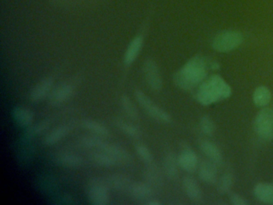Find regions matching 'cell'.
I'll list each match as a JSON object with an SVG mask.
<instances>
[{"label": "cell", "instance_id": "obj_16", "mask_svg": "<svg viewBox=\"0 0 273 205\" xmlns=\"http://www.w3.org/2000/svg\"><path fill=\"white\" fill-rule=\"evenodd\" d=\"M143 46H144V37L141 35H137L130 42L124 53V63L125 66L129 67L136 60L137 57L142 50Z\"/></svg>", "mask_w": 273, "mask_h": 205}, {"label": "cell", "instance_id": "obj_35", "mask_svg": "<svg viewBox=\"0 0 273 205\" xmlns=\"http://www.w3.org/2000/svg\"><path fill=\"white\" fill-rule=\"evenodd\" d=\"M199 127L201 129L202 132L206 135L212 136L216 131V125H215L213 120L209 117V116H203L200 119L199 122Z\"/></svg>", "mask_w": 273, "mask_h": 205}, {"label": "cell", "instance_id": "obj_38", "mask_svg": "<svg viewBox=\"0 0 273 205\" xmlns=\"http://www.w3.org/2000/svg\"><path fill=\"white\" fill-rule=\"evenodd\" d=\"M145 204L147 205H161V203L159 200H156V199H152L151 198V200H148L145 203Z\"/></svg>", "mask_w": 273, "mask_h": 205}, {"label": "cell", "instance_id": "obj_9", "mask_svg": "<svg viewBox=\"0 0 273 205\" xmlns=\"http://www.w3.org/2000/svg\"><path fill=\"white\" fill-rule=\"evenodd\" d=\"M179 168L185 172L192 173L199 167L197 155L189 144L184 143L181 145V151L177 156Z\"/></svg>", "mask_w": 273, "mask_h": 205}, {"label": "cell", "instance_id": "obj_29", "mask_svg": "<svg viewBox=\"0 0 273 205\" xmlns=\"http://www.w3.org/2000/svg\"><path fill=\"white\" fill-rule=\"evenodd\" d=\"M92 160L96 165L103 168H111L118 164L110 154L102 150H97L96 152H93L92 154Z\"/></svg>", "mask_w": 273, "mask_h": 205}, {"label": "cell", "instance_id": "obj_12", "mask_svg": "<svg viewBox=\"0 0 273 205\" xmlns=\"http://www.w3.org/2000/svg\"><path fill=\"white\" fill-rule=\"evenodd\" d=\"M130 197L136 202L146 203L153 196V189L146 182H132L129 189Z\"/></svg>", "mask_w": 273, "mask_h": 205}, {"label": "cell", "instance_id": "obj_8", "mask_svg": "<svg viewBox=\"0 0 273 205\" xmlns=\"http://www.w3.org/2000/svg\"><path fill=\"white\" fill-rule=\"evenodd\" d=\"M144 79L151 90L160 92L163 87V80L156 62L152 59H147L143 66Z\"/></svg>", "mask_w": 273, "mask_h": 205}, {"label": "cell", "instance_id": "obj_7", "mask_svg": "<svg viewBox=\"0 0 273 205\" xmlns=\"http://www.w3.org/2000/svg\"><path fill=\"white\" fill-rule=\"evenodd\" d=\"M34 139L22 134L16 144V160L21 168H27L31 166L35 155V146Z\"/></svg>", "mask_w": 273, "mask_h": 205}, {"label": "cell", "instance_id": "obj_24", "mask_svg": "<svg viewBox=\"0 0 273 205\" xmlns=\"http://www.w3.org/2000/svg\"><path fill=\"white\" fill-rule=\"evenodd\" d=\"M255 196L257 200L267 204H273V185L260 183L254 188Z\"/></svg>", "mask_w": 273, "mask_h": 205}, {"label": "cell", "instance_id": "obj_17", "mask_svg": "<svg viewBox=\"0 0 273 205\" xmlns=\"http://www.w3.org/2000/svg\"><path fill=\"white\" fill-rule=\"evenodd\" d=\"M100 150L110 154L118 164L127 165V164H129L132 160L131 154L127 152V150L124 149L122 147L119 146L117 144H111L105 141Z\"/></svg>", "mask_w": 273, "mask_h": 205}, {"label": "cell", "instance_id": "obj_21", "mask_svg": "<svg viewBox=\"0 0 273 205\" xmlns=\"http://www.w3.org/2000/svg\"><path fill=\"white\" fill-rule=\"evenodd\" d=\"M183 189L185 194L192 201L199 203L201 201L203 195L197 181L192 176H185L183 179Z\"/></svg>", "mask_w": 273, "mask_h": 205}, {"label": "cell", "instance_id": "obj_5", "mask_svg": "<svg viewBox=\"0 0 273 205\" xmlns=\"http://www.w3.org/2000/svg\"><path fill=\"white\" fill-rule=\"evenodd\" d=\"M134 95L140 105L145 110L151 118L164 124H169L172 122V117L170 114L156 105L144 92L140 89H136Z\"/></svg>", "mask_w": 273, "mask_h": 205}, {"label": "cell", "instance_id": "obj_33", "mask_svg": "<svg viewBox=\"0 0 273 205\" xmlns=\"http://www.w3.org/2000/svg\"><path fill=\"white\" fill-rule=\"evenodd\" d=\"M135 150L138 157L145 165H149L153 163V155L145 144L142 143H137L135 145Z\"/></svg>", "mask_w": 273, "mask_h": 205}, {"label": "cell", "instance_id": "obj_6", "mask_svg": "<svg viewBox=\"0 0 273 205\" xmlns=\"http://www.w3.org/2000/svg\"><path fill=\"white\" fill-rule=\"evenodd\" d=\"M256 133L264 141L273 140V110L263 107L257 114L254 120Z\"/></svg>", "mask_w": 273, "mask_h": 205}, {"label": "cell", "instance_id": "obj_37", "mask_svg": "<svg viewBox=\"0 0 273 205\" xmlns=\"http://www.w3.org/2000/svg\"><path fill=\"white\" fill-rule=\"evenodd\" d=\"M229 200L231 203L234 205H247L249 204V202L246 200L245 198L240 196V195L232 192L229 194Z\"/></svg>", "mask_w": 273, "mask_h": 205}, {"label": "cell", "instance_id": "obj_1", "mask_svg": "<svg viewBox=\"0 0 273 205\" xmlns=\"http://www.w3.org/2000/svg\"><path fill=\"white\" fill-rule=\"evenodd\" d=\"M209 70V58L194 56L173 75L174 83L184 91H190L203 83Z\"/></svg>", "mask_w": 273, "mask_h": 205}, {"label": "cell", "instance_id": "obj_10", "mask_svg": "<svg viewBox=\"0 0 273 205\" xmlns=\"http://www.w3.org/2000/svg\"><path fill=\"white\" fill-rule=\"evenodd\" d=\"M75 93V87L70 83H63L52 91L49 95V104L59 106L70 100Z\"/></svg>", "mask_w": 273, "mask_h": 205}, {"label": "cell", "instance_id": "obj_18", "mask_svg": "<svg viewBox=\"0 0 273 205\" xmlns=\"http://www.w3.org/2000/svg\"><path fill=\"white\" fill-rule=\"evenodd\" d=\"M54 161L66 168H79L83 165V161L80 155L73 152H59L54 156Z\"/></svg>", "mask_w": 273, "mask_h": 205}, {"label": "cell", "instance_id": "obj_34", "mask_svg": "<svg viewBox=\"0 0 273 205\" xmlns=\"http://www.w3.org/2000/svg\"><path fill=\"white\" fill-rule=\"evenodd\" d=\"M233 185V176L231 173L223 174L218 181L217 189L221 195L228 194L231 191Z\"/></svg>", "mask_w": 273, "mask_h": 205}, {"label": "cell", "instance_id": "obj_26", "mask_svg": "<svg viewBox=\"0 0 273 205\" xmlns=\"http://www.w3.org/2000/svg\"><path fill=\"white\" fill-rule=\"evenodd\" d=\"M271 100V93L266 86H260L255 89L253 100L255 105L258 107H265L269 104Z\"/></svg>", "mask_w": 273, "mask_h": 205}, {"label": "cell", "instance_id": "obj_20", "mask_svg": "<svg viewBox=\"0 0 273 205\" xmlns=\"http://www.w3.org/2000/svg\"><path fill=\"white\" fill-rule=\"evenodd\" d=\"M72 126L71 124H65L58 126L57 128H54L53 130L47 134L43 138V144L47 146H52L55 144L62 141L67 134L72 131Z\"/></svg>", "mask_w": 273, "mask_h": 205}, {"label": "cell", "instance_id": "obj_14", "mask_svg": "<svg viewBox=\"0 0 273 205\" xmlns=\"http://www.w3.org/2000/svg\"><path fill=\"white\" fill-rule=\"evenodd\" d=\"M35 185L38 191L46 196H53L58 189V182L52 175L48 173L40 174L35 179Z\"/></svg>", "mask_w": 273, "mask_h": 205}, {"label": "cell", "instance_id": "obj_15", "mask_svg": "<svg viewBox=\"0 0 273 205\" xmlns=\"http://www.w3.org/2000/svg\"><path fill=\"white\" fill-rule=\"evenodd\" d=\"M143 176L144 182H146L153 190L160 189L163 185L162 172L159 167L153 163L146 165Z\"/></svg>", "mask_w": 273, "mask_h": 205}, {"label": "cell", "instance_id": "obj_4", "mask_svg": "<svg viewBox=\"0 0 273 205\" xmlns=\"http://www.w3.org/2000/svg\"><path fill=\"white\" fill-rule=\"evenodd\" d=\"M110 187L106 179L95 177L87 184V197L89 203L93 205H107L110 201Z\"/></svg>", "mask_w": 273, "mask_h": 205}, {"label": "cell", "instance_id": "obj_11", "mask_svg": "<svg viewBox=\"0 0 273 205\" xmlns=\"http://www.w3.org/2000/svg\"><path fill=\"white\" fill-rule=\"evenodd\" d=\"M54 79L51 76L43 78L38 82L30 91V100L33 102H39L44 100L52 93Z\"/></svg>", "mask_w": 273, "mask_h": 205}, {"label": "cell", "instance_id": "obj_27", "mask_svg": "<svg viewBox=\"0 0 273 205\" xmlns=\"http://www.w3.org/2000/svg\"><path fill=\"white\" fill-rule=\"evenodd\" d=\"M114 124L120 131H122L125 135L131 137V138H141V135H142V132H141V129L138 127L131 124V123L127 122V121L123 120V119H116L114 120Z\"/></svg>", "mask_w": 273, "mask_h": 205}, {"label": "cell", "instance_id": "obj_13", "mask_svg": "<svg viewBox=\"0 0 273 205\" xmlns=\"http://www.w3.org/2000/svg\"><path fill=\"white\" fill-rule=\"evenodd\" d=\"M11 117L17 125L25 129L33 124V111L24 106H15L11 110Z\"/></svg>", "mask_w": 273, "mask_h": 205}, {"label": "cell", "instance_id": "obj_28", "mask_svg": "<svg viewBox=\"0 0 273 205\" xmlns=\"http://www.w3.org/2000/svg\"><path fill=\"white\" fill-rule=\"evenodd\" d=\"M82 125L83 128L90 131L92 133L100 135V136H107L110 133V131L104 124L93 119L87 118L82 120Z\"/></svg>", "mask_w": 273, "mask_h": 205}, {"label": "cell", "instance_id": "obj_23", "mask_svg": "<svg viewBox=\"0 0 273 205\" xmlns=\"http://www.w3.org/2000/svg\"><path fill=\"white\" fill-rule=\"evenodd\" d=\"M200 149L206 156L216 165H220L223 162V155L216 144L209 141L200 143Z\"/></svg>", "mask_w": 273, "mask_h": 205}, {"label": "cell", "instance_id": "obj_19", "mask_svg": "<svg viewBox=\"0 0 273 205\" xmlns=\"http://www.w3.org/2000/svg\"><path fill=\"white\" fill-rule=\"evenodd\" d=\"M199 177L202 181L213 185L217 181V169L215 163L211 161H202L199 165Z\"/></svg>", "mask_w": 273, "mask_h": 205}, {"label": "cell", "instance_id": "obj_30", "mask_svg": "<svg viewBox=\"0 0 273 205\" xmlns=\"http://www.w3.org/2000/svg\"><path fill=\"white\" fill-rule=\"evenodd\" d=\"M105 141L98 135H86L80 139V144L87 149L100 150Z\"/></svg>", "mask_w": 273, "mask_h": 205}, {"label": "cell", "instance_id": "obj_32", "mask_svg": "<svg viewBox=\"0 0 273 205\" xmlns=\"http://www.w3.org/2000/svg\"><path fill=\"white\" fill-rule=\"evenodd\" d=\"M50 126V120H42L37 124H32L26 128L24 131V135L31 138H35V136L40 135L42 132H44Z\"/></svg>", "mask_w": 273, "mask_h": 205}, {"label": "cell", "instance_id": "obj_2", "mask_svg": "<svg viewBox=\"0 0 273 205\" xmlns=\"http://www.w3.org/2000/svg\"><path fill=\"white\" fill-rule=\"evenodd\" d=\"M231 95L232 88L229 83L221 76L215 75L200 84L196 97L199 104L208 106L226 100Z\"/></svg>", "mask_w": 273, "mask_h": 205}, {"label": "cell", "instance_id": "obj_36", "mask_svg": "<svg viewBox=\"0 0 273 205\" xmlns=\"http://www.w3.org/2000/svg\"><path fill=\"white\" fill-rule=\"evenodd\" d=\"M52 203L54 204H74L76 203L75 199L72 195L69 193H63V194H59L58 196L53 198Z\"/></svg>", "mask_w": 273, "mask_h": 205}, {"label": "cell", "instance_id": "obj_31", "mask_svg": "<svg viewBox=\"0 0 273 205\" xmlns=\"http://www.w3.org/2000/svg\"><path fill=\"white\" fill-rule=\"evenodd\" d=\"M120 105L122 107L123 110L126 113L127 117L133 120H136L140 118L138 109L133 103L130 97L124 95L120 98Z\"/></svg>", "mask_w": 273, "mask_h": 205}, {"label": "cell", "instance_id": "obj_22", "mask_svg": "<svg viewBox=\"0 0 273 205\" xmlns=\"http://www.w3.org/2000/svg\"><path fill=\"white\" fill-rule=\"evenodd\" d=\"M106 181L110 189L117 191H128L131 182V178L124 173H113L106 178Z\"/></svg>", "mask_w": 273, "mask_h": 205}, {"label": "cell", "instance_id": "obj_3", "mask_svg": "<svg viewBox=\"0 0 273 205\" xmlns=\"http://www.w3.org/2000/svg\"><path fill=\"white\" fill-rule=\"evenodd\" d=\"M244 42V35L238 31H223L213 38L212 47L220 53H227L236 50Z\"/></svg>", "mask_w": 273, "mask_h": 205}, {"label": "cell", "instance_id": "obj_25", "mask_svg": "<svg viewBox=\"0 0 273 205\" xmlns=\"http://www.w3.org/2000/svg\"><path fill=\"white\" fill-rule=\"evenodd\" d=\"M163 167H164L165 173L169 179H174L177 177L178 168L179 166L177 157L175 156L174 152H168L165 154Z\"/></svg>", "mask_w": 273, "mask_h": 205}]
</instances>
